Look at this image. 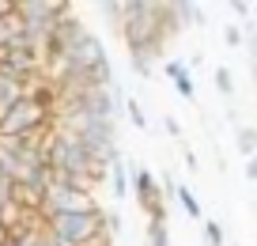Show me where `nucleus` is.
Wrapping results in <instances>:
<instances>
[{
  "instance_id": "nucleus-1",
  "label": "nucleus",
  "mask_w": 257,
  "mask_h": 246,
  "mask_svg": "<svg viewBox=\"0 0 257 246\" xmlns=\"http://www.w3.org/2000/svg\"><path fill=\"white\" fill-rule=\"evenodd\" d=\"M121 42L125 53H148L159 61L163 49L170 46L163 34L159 0H125V23H121Z\"/></svg>"
},
{
  "instance_id": "nucleus-2",
  "label": "nucleus",
  "mask_w": 257,
  "mask_h": 246,
  "mask_svg": "<svg viewBox=\"0 0 257 246\" xmlns=\"http://www.w3.org/2000/svg\"><path fill=\"white\" fill-rule=\"evenodd\" d=\"M46 223L64 246H87V242H95V238L106 235V208L83 212V216H53V220H46Z\"/></svg>"
},
{
  "instance_id": "nucleus-3",
  "label": "nucleus",
  "mask_w": 257,
  "mask_h": 246,
  "mask_svg": "<svg viewBox=\"0 0 257 246\" xmlns=\"http://www.w3.org/2000/svg\"><path fill=\"white\" fill-rule=\"evenodd\" d=\"M98 201L95 193H83V190H72L64 182H53L46 190V205H42V220H53V216H83V212H98Z\"/></svg>"
},
{
  "instance_id": "nucleus-4",
  "label": "nucleus",
  "mask_w": 257,
  "mask_h": 246,
  "mask_svg": "<svg viewBox=\"0 0 257 246\" xmlns=\"http://www.w3.org/2000/svg\"><path fill=\"white\" fill-rule=\"evenodd\" d=\"M38 129H53V114L42 110L31 95H23L0 118V136H27V133H38Z\"/></svg>"
},
{
  "instance_id": "nucleus-5",
  "label": "nucleus",
  "mask_w": 257,
  "mask_h": 246,
  "mask_svg": "<svg viewBox=\"0 0 257 246\" xmlns=\"http://www.w3.org/2000/svg\"><path fill=\"white\" fill-rule=\"evenodd\" d=\"M133 197L140 201V208L148 212V220H159L167 223V197H163V186H159V175L148 167H133V182H128Z\"/></svg>"
},
{
  "instance_id": "nucleus-6",
  "label": "nucleus",
  "mask_w": 257,
  "mask_h": 246,
  "mask_svg": "<svg viewBox=\"0 0 257 246\" xmlns=\"http://www.w3.org/2000/svg\"><path fill=\"white\" fill-rule=\"evenodd\" d=\"M16 12L23 16V23H57L72 12V4L68 0H16Z\"/></svg>"
},
{
  "instance_id": "nucleus-7",
  "label": "nucleus",
  "mask_w": 257,
  "mask_h": 246,
  "mask_svg": "<svg viewBox=\"0 0 257 246\" xmlns=\"http://www.w3.org/2000/svg\"><path fill=\"white\" fill-rule=\"evenodd\" d=\"M163 76L170 79V84H174V91L182 99H197V84H193V68L185 61H178V57H170V61H163Z\"/></svg>"
},
{
  "instance_id": "nucleus-8",
  "label": "nucleus",
  "mask_w": 257,
  "mask_h": 246,
  "mask_svg": "<svg viewBox=\"0 0 257 246\" xmlns=\"http://www.w3.org/2000/svg\"><path fill=\"white\" fill-rule=\"evenodd\" d=\"M106 182H110V193H113V201H125L128 197V182H133V163H128L125 155L117 159V163H113L110 167V178H106Z\"/></svg>"
},
{
  "instance_id": "nucleus-9",
  "label": "nucleus",
  "mask_w": 257,
  "mask_h": 246,
  "mask_svg": "<svg viewBox=\"0 0 257 246\" xmlns=\"http://www.w3.org/2000/svg\"><path fill=\"white\" fill-rule=\"evenodd\" d=\"M95 12L121 34V23H125V0H102V4H95Z\"/></svg>"
},
{
  "instance_id": "nucleus-10",
  "label": "nucleus",
  "mask_w": 257,
  "mask_h": 246,
  "mask_svg": "<svg viewBox=\"0 0 257 246\" xmlns=\"http://www.w3.org/2000/svg\"><path fill=\"white\" fill-rule=\"evenodd\" d=\"M178 208H182L185 216H189V220H201L204 223V208H201V201H197V193L189 190V186H178Z\"/></svg>"
},
{
  "instance_id": "nucleus-11",
  "label": "nucleus",
  "mask_w": 257,
  "mask_h": 246,
  "mask_svg": "<svg viewBox=\"0 0 257 246\" xmlns=\"http://www.w3.org/2000/svg\"><path fill=\"white\" fill-rule=\"evenodd\" d=\"M174 12H178V19H182V27H204V23H208L201 4H185V0H178Z\"/></svg>"
},
{
  "instance_id": "nucleus-12",
  "label": "nucleus",
  "mask_w": 257,
  "mask_h": 246,
  "mask_svg": "<svg viewBox=\"0 0 257 246\" xmlns=\"http://www.w3.org/2000/svg\"><path fill=\"white\" fill-rule=\"evenodd\" d=\"M234 148L242 151V155H257V129L253 125H238L234 129Z\"/></svg>"
},
{
  "instance_id": "nucleus-13",
  "label": "nucleus",
  "mask_w": 257,
  "mask_h": 246,
  "mask_svg": "<svg viewBox=\"0 0 257 246\" xmlns=\"http://www.w3.org/2000/svg\"><path fill=\"white\" fill-rule=\"evenodd\" d=\"M155 64H159V61H155V57H148V53H128V68L137 72L140 79H152V76H155Z\"/></svg>"
},
{
  "instance_id": "nucleus-14",
  "label": "nucleus",
  "mask_w": 257,
  "mask_h": 246,
  "mask_svg": "<svg viewBox=\"0 0 257 246\" xmlns=\"http://www.w3.org/2000/svg\"><path fill=\"white\" fill-rule=\"evenodd\" d=\"M144 242L148 246H170V227H167V223H159V220H148Z\"/></svg>"
},
{
  "instance_id": "nucleus-15",
  "label": "nucleus",
  "mask_w": 257,
  "mask_h": 246,
  "mask_svg": "<svg viewBox=\"0 0 257 246\" xmlns=\"http://www.w3.org/2000/svg\"><path fill=\"white\" fill-rule=\"evenodd\" d=\"M212 84H216V91L223 99H234V76H231V68L227 64H219L216 72H212Z\"/></svg>"
},
{
  "instance_id": "nucleus-16",
  "label": "nucleus",
  "mask_w": 257,
  "mask_h": 246,
  "mask_svg": "<svg viewBox=\"0 0 257 246\" xmlns=\"http://www.w3.org/2000/svg\"><path fill=\"white\" fill-rule=\"evenodd\" d=\"M201 231H204V246H227V231L219 220H204Z\"/></svg>"
},
{
  "instance_id": "nucleus-17",
  "label": "nucleus",
  "mask_w": 257,
  "mask_h": 246,
  "mask_svg": "<svg viewBox=\"0 0 257 246\" xmlns=\"http://www.w3.org/2000/svg\"><path fill=\"white\" fill-rule=\"evenodd\" d=\"M125 114H128V121L137 129H148V114L140 110V103H137V95H125Z\"/></svg>"
},
{
  "instance_id": "nucleus-18",
  "label": "nucleus",
  "mask_w": 257,
  "mask_h": 246,
  "mask_svg": "<svg viewBox=\"0 0 257 246\" xmlns=\"http://www.w3.org/2000/svg\"><path fill=\"white\" fill-rule=\"evenodd\" d=\"M121 231H125V220H121V212H117V208H106V235L117 238Z\"/></svg>"
},
{
  "instance_id": "nucleus-19",
  "label": "nucleus",
  "mask_w": 257,
  "mask_h": 246,
  "mask_svg": "<svg viewBox=\"0 0 257 246\" xmlns=\"http://www.w3.org/2000/svg\"><path fill=\"white\" fill-rule=\"evenodd\" d=\"M223 42L231 49H242L246 46V34H242V27H223Z\"/></svg>"
},
{
  "instance_id": "nucleus-20",
  "label": "nucleus",
  "mask_w": 257,
  "mask_h": 246,
  "mask_svg": "<svg viewBox=\"0 0 257 246\" xmlns=\"http://www.w3.org/2000/svg\"><path fill=\"white\" fill-rule=\"evenodd\" d=\"M38 246H64L61 238H57L53 231H49V223H46V220L38 223Z\"/></svg>"
},
{
  "instance_id": "nucleus-21",
  "label": "nucleus",
  "mask_w": 257,
  "mask_h": 246,
  "mask_svg": "<svg viewBox=\"0 0 257 246\" xmlns=\"http://www.w3.org/2000/svg\"><path fill=\"white\" fill-rule=\"evenodd\" d=\"M182 159H185V171H189V175H197V167H201V159H197V151L182 148Z\"/></svg>"
},
{
  "instance_id": "nucleus-22",
  "label": "nucleus",
  "mask_w": 257,
  "mask_h": 246,
  "mask_svg": "<svg viewBox=\"0 0 257 246\" xmlns=\"http://www.w3.org/2000/svg\"><path fill=\"white\" fill-rule=\"evenodd\" d=\"M163 129H167V133L174 136V140H182V125H178L174 118H163Z\"/></svg>"
},
{
  "instance_id": "nucleus-23",
  "label": "nucleus",
  "mask_w": 257,
  "mask_h": 246,
  "mask_svg": "<svg viewBox=\"0 0 257 246\" xmlns=\"http://www.w3.org/2000/svg\"><path fill=\"white\" fill-rule=\"evenodd\" d=\"M246 178H249V182H257V155L246 159Z\"/></svg>"
},
{
  "instance_id": "nucleus-24",
  "label": "nucleus",
  "mask_w": 257,
  "mask_h": 246,
  "mask_svg": "<svg viewBox=\"0 0 257 246\" xmlns=\"http://www.w3.org/2000/svg\"><path fill=\"white\" fill-rule=\"evenodd\" d=\"M12 12H16V0H0V19L12 16Z\"/></svg>"
},
{
  "instance_id": "nucleus-25",
  "label": "nucleus",
  "mask_w": 257,
  "mask_h": 246,
  "mask_svg": "<svg viewBox=\"0 0 257 246\" xmlns=\"http://www.w3.org/2000/svg\"><path fill=\"white\" fill-rule=\"evenodd\" d=\"M8 242H12V231L4 227V223H0V246H8Z\"/></svg>"
},
{
  "instance_id": "nucleus-26",
  "label": "nucleus",
  "mask_w": 257,
  "mask_h": 246,
  "mask_svg": "<svg viewBox=\"0 0 257 246\" xmlns=\"http://www.w3.org/2000/svg\"><path fill=\"white\" fill-rule=\"evenodd\" d=\"M249 72H253V88H257V57L249 61Z\"/></svg>"
},
{
  "instance_id": "nucleus-27",
  "label": "nucleus",
  "mask_w": 257,
  "mask_h": 246,
  "mask_svg": "<svg viewBox=\"0 0 257 246\" xmlns=\"http://www.w3.org/2000/svg\"><path fill=\"white\" fill-rule=\"evenodd\" d=\"M253 212H257V201H253Z\"/></svg>"
},
{
  "instance_id": "nucleus-28",
  "label": "nucleus",
  "mask_w": 257,
  "mask_h": 246,
  "mask_svg": "<svg viewBox=\"0 0 257 246\" xmlns=\"http://www.w3.org/2000/svg\"><path fill=\"white\" fill-rule=\"evenodd\" d=\"M253 23H257V19H253Z\"/></svg>"
}]
</instances>
